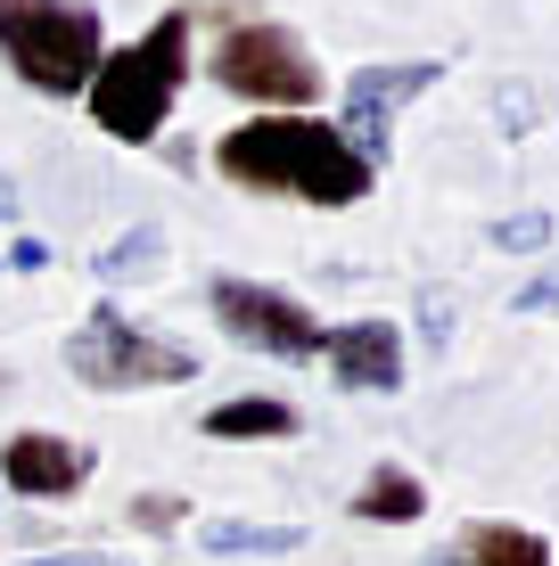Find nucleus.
Instances as JSON below:
<instances>
[{"instance_id":"obj_1","label":"nucleus","mask_w":559,"mask_h":566,"mask_svg":"<svg viewBox=\"0 0 559 566\" xmlns=\"http://www.w3.org/2000/svg\"><path fill=\"white\" fill-rule=\"evenodd\" d=\"M215 172L230 189L321 206V213H345L379 189V172L345 148V132L330 115H247V124H230L215 140Z\"/></svg>"},{"instance_id":"obj_2","label":"nucleus","mask_w":559,"mask_h":566,"mask_svg":"<svg viewBox=\"0 0 559 566\" xmlns=\"http://www.w3.org/2000/svg\"><path fill=\"white\" fill-rule=\"evenodd\" d=\"M182 83H189V9H165L141 42H124V50L100 57L83 107H91V124H100L107 140L157 148L165 124H173V107H182Z\"/></svg>"},{"instance_id":"obj_3","label":"nucleus","mask_w":559,"mask_h":566,"mask_svg":"<svg viewBox=\"0 0 559 566\" xmlns=\"http://www.w3.org/2000/svg\"><path fill=\"white\" fill-rule=\"evenodd\" d=\"M0 57L42 99H83L107 57V25L91 0H0Z\"/></svg>"},{"instance_id":"obj_4","label":"nucleus","mask_w":559,"mask_h":566,"mask_svg":"<svg viewBox=\"0 0 559 566\" xmlns=\"http://www.w3.org/2000/svg\"><path fill=\"white\" fill-rule=\"evenodd\" d=\"M206 74H215V91H230V99L256 107V115H313L321 91H330L321 83V57L288 25H263V17L222 25V42L206 50Z\"/></svg>"},{"instance_id":"obj_5","label":"nucleus","mask_w":559,"mask_h":566,"mask_svg":"<svg viewBox=\"0 0 559 566\" xmlns=\"http://www.w3.org/2000/svg\"><path fill=\"white\" fill-rule=\"evenodd\" d=\"M66 369H74V386H91V395H141V386H189L206 361H198V345L141 328L124 304H100L66 337Z\"/></svg>"},{"instance_id":"obj_6","label":"nucleus","mask_w":559,"mask_h":566,"mask_svg":"<svg viewBox=\"0 0 559 566\" xmlns=\"http://www.w3.org/2000/svg\"><path fill=\"white\" fill-rule=\"evenodd\" d=\"M206 312H215V328L230 345L272 354V361H321V337H330V321L304 296H288L272 280H239V271H215V280H206Z\"/></svg>"},{"instance_id":"obj_7","label":"nucleus","mask_w":559,"mask_h":566,"mask_svg":"<svg viewBox=\"0 0 559 566\" xmlns=\"http://www.w3.org/2000/svg\"><path fill=\"white\" fill-rule=\"evenodd\" d=\"M436 83H445V57H387V66H354V74H345V91H338L330 124L345 132V148H354L371 172H387L395 115L412 107L420 91H436Z\"/></svg>"},{"instance_id":"obj_8","label":"nucleus","mask_w":559,"mask_h":566,"mask_svg":"<svg viewBox=\"0 0 559 566\" xmlns=\"http://www.w3.org/2000/svg\"><path fill=\"white\" fill-rule=\"evenodd\" d=\"M100 476V452L83 436H58V427H17L0 443V493L17 501H74Z\"/></svg>"},{"instance_id":"obj_9","label":"nucleus","mask_w":559,"mask_h":566,"mask_svg":"<svg viewBox=\"0 0 559 566\" xmlns=\"http://www.w3.org/2000/svg\"><path fill=\"white\" fill-rule=\"evenodd\" d=\"M321 361H330V378L345 386V395H395L403 386V328L379 321V312L338 321L330 337H321Z\"/></svg>"},{"instance_id":"obj_10","label":"nucleus","mask_w":559,"mask_h":566,"mask_svg":"<svg viewBox=\"0 0 559 566\" xmlns=\"http://www.w3.org/2000/svg\"><path fill=\"white\" fill-rule=\"evenodd\" d=\"M198 436L206 443H288V436H304V411L280 395H230L198 419Z\"/></svg>"},{"instance_id":"obj_11","label":"nucleus","mask_w":559,"mask_h":566,"mask_svg":"<svg viewBox=\"0 0 559 566\" xmlns=\"http://www.w3.org/2000/svg\"><path fill=\"white\" fill-rule=\"evenodd\" d=\"M453 566H551V542L510 517H469L453 542Z\"/></svg>"},{"instance_id":"obj_12","label":"nucleus","mask_w":559,"mask_h":566,"mask_svg":"<svg viewBox=\"0 0 559 566\" xmlns=\"http://www.w3.org/2000/svg\"><path fill=\"white\" fill-rule=\"evenodd\" d=\"M345 510H354L362 525H420V517H428V484H420L403 460H379L371 476L354 484V501H345Z\"/></svg>"},{"instance_id":"obj_13","label":"nucleus","mask_w":559,"mask_h":566,"mask_svg":"<svg viewBox=\"0 0 559 566\" xmlns=\"http://www.w3.org/2000/svg\"><path fill=\"white\" fill-rule=\"evenodd\" d=\"M206 558H288L304 551V525H256V517H206L198 525Z\"/></svg>"},{"instance_id":"obj_14","label":"nucleus","mask_w":559,"mask_h":566,"mask_svg":"<svg viewBox=\"0 0 559 566\" xmlns=\"http://www.w3.org/2000/svg\"><path fill=\"white\" fill-rule=\"evenodd\" d=\"M157 263H165V230H157V222L124 230L115 247H100V255H91V271H100L107 287H115V280H141V271H157Z\"/></svg>"},{"instance_id":"obj_15","label":"nucleus","mask_w":559,"mask_h":566,"mask_svg":"<svg viewBox=\"0 0 559 566\" xmlns=\"http://www.w3.org/2000/svg\"><path fill=\"white\" fill-rule=\"evenodd\" d=\"M486 239L503 247V255H544V247H551V213L544 206H535V213H503Z\"/></svg>"},{"instance_id":"obj_16","label":"nucleus","mask_w":559,"mask_h":566,"mask_svg":"<svg viewBox=\"0 0 559 566\" xmlns=\"http://www.w3.org/2000/svg\"><path fill=\"white\" fill-rule=\"evenodd\" d=\"M535 115H544V99H535L527 83H503V91H494V124H503L510 140H527V132H535Z\"/></svg>"},{"instance_id":"obj_17","label":"nucleus","mask_w":559,"mask_h":566,"mask_svg":"<svg viewBox=\"0 0 559 566\" xmlns=\"http://www.w3.org/2000/svg\"><path fill=\"white\" fill-rule=\"evenodd\" d=\"M132 525H141V534H173V525L189 517V501L182 493H132V510H124Z\"/></svg>"},{"instance_id":"obj_18","label":"nucleus","mask_w":559,"mask_h":566,"mask_svg":"<svg viewBox=\"0 0 559 566\" xmlns=\"http://www.w3.org/2000/svg\"><path fill=\"white\" fill-rule=\"evenodd\" d=\"M420 345H428V354L453 345V296L445 287H420Z\"/></svg>"},{"instance_id":"obj_19","label":"nucleus","mask_w":559,"mask_h":566,"mask_svg":"<svg viewBox=\"0 0 559 566\" xmlns=\"http://www.w3.org/2000/svg\"><path fill=\"white\" fill-rule=\"evenodd\" d=\"M510 312H559V271H544V280H527L510 296Z\"/></svg>"},{"instance_id":"obj_20","label":"nucleus","mask_w":559,"mask_h":566,"mask_svg":"<svg viewBox=\"0 0 559 566\" xmlns=\"http://www.w3.org/2000/svg\"><path fill=\"white\" fill-rule=\"evenodd\" d=\"M9 263H17V271H42V263H50V247H42V239H17V247H9Z\"/></svg>"},{"instance_id":"obj_21","label":"nucleus","mask_w":559,"mask_h":566,"mask_svg":"<svg viewBox=\"0 0 559 566\" xmlns=\"http://www.w3.org/2000/svg\"><path fill=\"white\" fill-rule=\"evenodd\" d=\"M17 213H25V198H17V181L0 172V222H17Z\"/></svg>"},{"instance_id":"obj_22","label":"nucleus","mask_w":559,"mask_h":566,"mask_svg":"<svg viewBox=\"0 0 559 566\" xmlns=\"http://www.w3.org/2000/svg\"><path fill=\"white\" fill-rule=\"evenodd\" d=\"M25 566H83V551H58V558H25Z\"/></svg>"},{"instance_id":"obj_23","label":"nucleus","mask_w":559,"mask_h":566,"mask_svg":"<svg viewBox=\"0 0 559 566\" xmlns=\"http://www.w3.org/2000/svg\"><path fill=\"white\" fill-rule=\"evenodd\" d=\"M83 566H132V558H107V551H83Z\"/></svg>"}]
</instances>
